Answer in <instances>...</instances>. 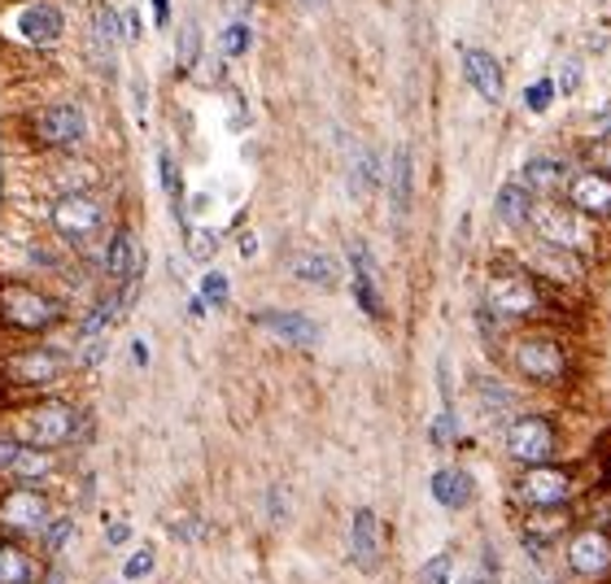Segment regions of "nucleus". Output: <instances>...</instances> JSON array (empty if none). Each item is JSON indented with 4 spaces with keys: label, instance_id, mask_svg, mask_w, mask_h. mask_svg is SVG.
<instances>
[{
    "label": "nucleus",
    "instance_id": "obj_51",
    "mask_svg": "<svg viewBox=\"0 0 611 584\" xmlns=\"http://www.w3.org/2000/svg\"><path fill=\"white\" fill-rule=\"evenodd\" d=\"M35 584H66V572H61V568H48V572H39V581Z\"/></svg>",
    "mask_w": 611,
    "mask_h": 584
},
{
    "label": "nucleus",
    "instance_id": "obj_13",
    "mask_svg": "<svg viewBox=\"0 0 611 584\" xmlns=\"http://www.w3.org/2000/svg\"><path fill=\"white\" fill-rule=\"evenodd\" d=\"M546 289H560V292H577L586 289V280H590V267H586V258L581 254H573V249H560V245H546V241H533L529 245V254L520 258Z\"/></svg>",
    "mask_w": 611,
    "mask_h": 584
},
{
    "label": "nucleus",
    "instance_id": "obj_43",
    "mask_svg": "<svg viewBox=\"0 0 611 584\" xmlns=\"http://www.w3.org/2000/svg\"><path fill=\"white\" fill-rule=\"evenodd\" d=\"M171 537L184 541V546H197V541L210 537V524H201V519H180V524H171Z\"/></svg>",
    "mask_w": 611,
    "mask_h": 584
},
{
    "label": "nucleus",
    "instance_id": "obj_8",
    "mask_svg": "<svg viewBox=\"0 0 611 584\" xmlns=\"http://www.w3.org/2000/svg\"><path fill=\"white\" fill-rule=\"evenodd\" d=\"M26 136L44 153H83L88 140H92V118H88L79 96H61V101H48V105L31 109Z\"/></svg>",
    "mask_w": 611,
    "mask_h": 584
},
{
    "label": "nucleus",
    "instance_id": "obj_53",
    "mask_svg": "<svg viewBox=\"0 0 611 584\" xmlns=\"http://www.w3.org/2000/svg\"><path fill=\"white\" fill-rule=\"evenodd\" d=\"M595 136H611V109H608V114H599V118H595Z\"/></svg>",
    "mask_w": 611,
    "mask_h": 584
},
{
    "label": "nucleus",
    "instance_id": "obj_46",
    "mask_svg": "<svg viewBox=\"0 0 611 584\" xmlns=\"http://www.w3.org/2000/svg\"><path fill=\"white\" fill-rule=\"evenodd\" d=\"M228 109H232V114H228V127H232V131H241V127L250 122V105H245V96H237V92H232V96H228Z\"/></svg>",
    "mask_w": 611,
    "mask_h": 584
},
{
    "label": "nucleus",
    "instance_id": "obj_22",
    "mask_svg": "<svg viewBox=\"0 0 611 584\" xmlns=\"http://www.w3.org/2000/svg\"><path fill=\"white\" fill-rule=\"evenodd\" d=\"M289 276L306 284V289H319V292H332L341 284V267H336V258L332 254H323V249H302V254H293L289 258Z\"/></svg>",
    "mask_w": 611,
    "mask_h": 584
},
{
    "label": "nucleus",
    "instance_id": "obj_38",
    "mask_svg": "<svg viewBox=\"0 0 611 584\" xmlns=\"http://www.w3.org/2000/svg\"><path fill=\"white\" fill-rule=\"evenodd\" d=\"M419 584H454V554H437V559H428L424 568H419Z\"/></svg>",
    "mask_w": 611,
    "mask_h": 584
},
{
    "label": "nucleus",
    "instance_id": "obj_31",
    "mask_svg": "<svg viewBox=\"0 0 611 584\" xmlns=\"http://www.w3.org/2000/svg\"><path fill=\"white\" fill-rule=\"evenodd\" d=\"M380 184H384V162H380L371 149H358L354 162H349V188H354L358 197H367V192H376Z\"/></svg>",
    "mask_w": 611,
    "mask_h": 584
},
{
    "label": "nucleus",
    "instance_id": "obj_47",
    "mask_svg": "<svg viewBox=\"0 0 611 584\" xmlns=\"http://www.w3.org/2000/svg\"><path fill=\"white\" fill-rule=\"evenodd\" d=\"M127 541H131V524L127 519H114L105 528V546H127Z\"/></svg>",
    "mask_w": 611,
    "mask_h": 584
},
{
    "label": "nucleus",
    "instance_id": "obj_1",
    "mask_svg": "<svg viewBox=\"0 0 611 584\" xmlns=\"http://www.w3.org/2000/svg\"><path fill=\"white\" fill-rule=\"evenodd\" d=\"M22 445H35V449H70L88 436V410L70 397H57V393H44V397H31L22 406H9L4 419H0Z\"/></svg>",
    "mask_w": 611,
    "mask_h": 584
},
{
    "label": "nucleus",
    "instance_id": "obj_41",
    "mask_svg": "<svg viewBox=\"0 0 611 584\" xmlns=\"http://www.w3.org/2000/svg\"><path fill=\"white\" fill-rule=\"evenodd\" d=\"M551 101H555V83H551V79H542V83H533V87L524 92V109H529V114H546Z\"/></svg>",
    "mask_w": 611,
    "mask_h": 584
},
{
    "label": "nucleus",
    "instance_id": "obj_32",
    "mask_svg": "<svg viewBox=\"0 0 611 584\" xmlns=\"http://www.w3.org/2000/svg\"><path fill=\"white\" fill-rule=\"evenodd\" d=\"M175 66H180V74H193V70L201 66V22H197V17H188V22L180 26V44H175Z\"/></svg>",
    "mask_w": 611,
    "mask_h": 584
},
{
    "label": "nucleus",
    "instance_id": "obj_9",
    "mask_svg": "<svg viewBox=\"0 0 611 584\" xmlns=\"http://www.w3.org/2000/svg\"><path fill=\"white\" fill-rule=\"evenodd\" d=\"M0 35L22 48L44 52L66 39V13L53 0H18V4L0 9Z\"/></svg>",
    "mask_w": 611,
    "mask_h": 584
},
{
    "label": "nucleus",
    "instance_id": "obj_40",
    "mask_svg": "<svg viewBox=\"0 0 611 584\" xmlns=\"http://www.w3.org/2000/svg\"><path fill=\"white\" fill-rule=\"evenodd\" d=\"M454 436H459V414H454V406H446L441 414H437V423H433V445H454Z\"/></svg>",
    "mask_w": 611,
    "mask_h": 584
},
{
    "label": "nucleus",
    "instance_id": "obj_17",
    "mask_svg": "<svg viewBox=\"0 0 611 584\" xmlns=\"http://www.w3.org/2000/svg\"><path fill=\"white\" fill-rule=\"evenodd\" d=\"M564 201L577 206L590 219H611V175L595 171V166L573 171L568 184H564Z\"/></svg>",
    "mask_w": 611,
    "mask_h": 584
},
{
    "label": "nucleus",
    "instance_id": "obj_30",
    "mask_svg": "<svg viewBox=\"0 0 611 584\" xmlns=\"http://www.w3.org/2000/svg\"><path fill=\"white\" fill-rule=\"evenodd\" d=\"M74 533H79L74 515H70V511H57V515L44 524V533L35 537V541H39V554H44V559H57V554H66V546L74 541Z\"/></svg>",
    "mask_w": 611,
    "mask_h": 584
},
{
    "label": "nucleus",
    "instance_id": "obj_7",
    "mask_svg": "<svg viewBox=\"0 0 611 584\" xmlns=\"http://www.w3.org/2000/svg\"><path fill=\"white\" fill-rule=\"evenodd\" d=\"M529 227L538 241L546 245H560V249H573L581 258L599 254V219L581 214L577 206L560 201V197H533V210H529Z\"/></svg>",
    "mask_w": 611,
    "mask_h": 584
},
{
    "label": "nucleus",
    "instance_id": "obj_55",
    "mask_svg": "<svg viewBox=\"0 0 611 584\" xmlns=\"http://www.w3.org/2000/svg\"><path fill=\"white\" fill-rule=\"evenodd\" d=\"M538 584H551V581H538Z\"/></svg>",
    "mask_w": 611,
    "mask_h": 584
},
{
    "label": "nucleus",
    "instance_id": "obj_23",
    "mask_svg": "<svg viewBox=\"0 0 611 584\" xmlns=\"http://www.w3.org/2000/svg\"><path fill=\"white\" fill-rule=\"evenodd\" d=\"M384 179H389L393 214L406 219V210H411V201H415V153H411V144H397V149H393V162H389Z\"/></svg>",
    "mask_w": 611,
    "mask_h": 584
},
{
    "label": "nucleus",
    "instance_id": "obj_2",
    "mask_svg": "<svg viewBox=\"0 0 611 584\" xmlns=\"http://www.w3.org/2000/svg\"><path fill=\"white\" fill-rule=\"evenodd\" d=\"M70 318V301L53 292L44 280L26 276H0V331L18 340H35L57 331Z\"/></svg>",
    "mask_w": 611,
    "mask_h": 584
},
{
    "label": "nucleus",
    "instance_id": "obj_35",
    "mask_svg": "<svg viewBox=\"0 0 611 584\" xmlns=\"http://www.w3.org/2000/svg\"><path fill=\"white\" fill-rule=\"evenodd\" d=\"M219 44H223V57H245V52L254 48V31H250V22H241V17H237V22L223 31V39H219Z\"/></svg>",
    "mask_w": 611,
    "mask_h": 584
},
{
    "label": "nucleus",
    "instance_id": "obj_54",
    "mask_svg": "<svg viewBox=\"0 0 611 584\" xmlns=\"http://www.w3.org/2000/svg\"><path fill=\"white\" fill-rule=\"evenodd\" d=\"M463 584H489V581H485V572H472V576H468Z\"/></svg>",
    "mask_w": 611,
    "mask_h": 584
},
{
    "label": "nucleus",
    "instance_id": "obj_26",
    "mask_svg": "<svg viewBox=\"0 0 611 584\" xmlns=\"http://www.w3.org/2000/svg\"><path fill=\"white\" fill-rule=\"evenodd\" d=\"M39 559L22 546V541H9L0 537V584H35L39 581Z\"/></svg>",
    "mask_w": 611,
    "mask_h": 584
},
{
    "label": "nucleus",
    "instance_id": "obj_52",
    "mask_svg": "<svg viewBox=\"0 0 611 584\" xmlns=\"http://www.w3.org/2000/svg\"><path fill=\"white\" fill-rule=\"evenodd\" d=\"M237 249H241V258H254V254H258V241H254V236H250V232H245V236H241V245H237Z\"/></svg>",
    "mask_w": 611,
    "mask_h": 584
},
{
    "label": "nucleus",
    "instance_id": "obj_20",
    "mask_svg": "<svg viewBox=\"0 0 611 584\" xmlns=\"http://www.w3.org/2000/svg\"><path fill=\"white\" fill-rule=\"evenodd\" d=\"M57 471H61V449H35V445H22V449H18V458L9 463L4 480H13V484H35V489H48Z\"/></svg>",
    "mask_w": 611,
    "mask_h": 584
},
{
    "label": "nucleus",
    "instance_id": "obj_34",
    "mask_svg": "<svg viewBox=\"0 0 611 584\" xmlns=\"http://www.w3.org/2000/svg\"><path fill=\"white\" fill-rule=\"evenodd\" d=\"M476 397H481L485 414H503L507 406H516V393H511V388H503L498 379H476Z\"/></svg>",
    "mask_w": 611,
    "mask_h": 584
},
{
    "label": "nucleus",
    "instance_id": "obj_36",
    "mask_svg": "<svg viewBox=\"0 0 611 584\" xmlns=\"http://www.w3.org/2000/svg\"><path fill=\"white\" fill-rule=\"evenodd\" d=\"M581 79H586V66H581L577 57H568V61H560V74L551 79V83H555V96H573V92L581 87Z\"/></svg>",
    "mask_w": 611,
    "mask_h": 584
},
{
    "label": "nucleus",
    "instance_id": "obj_10",
    "mask_svg": "<svg viewBox=\"0 0 611 584\" xmlns=\"http://www.w3.org/2000/svg\"><path fill=\"white\" fill-rule=\"evenodd\" d=\"M57 515L53 493L35 489V484H0V537L9 541H35L44 533V524Z\"/></svg>",
    "mask_w": 611,
    "mask_h": 584
},
{
    "label": "nucleus",
    "instance_id": "obj_24",
    "mask_svg": "<svg viewBox=\"0 0 611 584\" xmlns=\"http://www.w3.org/2000/svg\"><path fill=\"white\" fill-rule=\"evenodd\" d=\"M520 184L533 192V197H560L564 184H568V166L560 157H529L520 166Z\"/></svg>",
    "mask_w": 611,
    "mask_h": 584
},
{
    "label": "nucleus",
    "instance_id": "obj_14",
    "mask_svg": "<svg viewBox=\"0 0 611 584\" xmlns=\"http://www.w3.org/2000/svg\"><path fill=\"white\" fill-rule=\"evenodd\" d=\"M384 541H389V533H384L380 515L371 506L354 511V519H349V563L362 576H376L384 568Z\"/></svg>",
    "mask_w": 611,
    "mask_h": 584
},
{
    "label": "nucleus",
    "instance_id": "obj_12",
    "mask_svg": "<svg viewBox=\"0 0 611 584\" xmlns=\"http://www.w3.org/2000/svg\"><path fill=\"white\" fill-rule=\"evenodd\" d=\"M503 449L516 467H533V463H551L560 454V432L546 414H516L503 432Z\"/></svg>",
    "mask_w": 611,
    "mask_h": 584
},
{
    "label": "nucleus",
    "instance_id": "obj_33",
    "mask_svg": "<svg viewBox=\"0 0 611 584\" xmlns=\"http://www.w3.org/2000/svg\"><path fill=\"white\" fill-rule=\"evenodd\" d=\"M184 241H188V258L193 262H210L219 254V232L215 227H188Z\"/></svg>",
    "mask_w": 611,
    "mask_h": 584
},
{
    "label": "nucleus",
    "instance_id": "obj_5",
    "mask_svg": "<svg viewBox=\"0 0 611 584\" xmlns=\"http://www.w3.org/2000/svg\"><path fill=\"white\" fill-rule=\"evenodd\" d=\"M485 309L503 323H538L551 314V292L524 262H489L485 276Z\"/></svg>",
    "mask_w": 611,
    "mask_h": 584
},
{
    "label": "nucleus",
    "instance_id": "obj_42",
    "mask_svg": "<svg viewBox=\"0 0 611 584\" xmlns=\"http://www.w3.org/2000/svg\"><path fill=\"white\" fill-rule=\"evenodd\" d=\"M228 276H219V271H210V276H206V280H201V301H206V305H215V309H219V305H228Z\"/></svg>",
    "mask_w": 611,
    "mask_h": 584
},
{
    "label": "nucleus",
    "instance_id": "obj_16",
    "mask_svg": "<svg viewBox=\"0 0 611 584\" xmlns=\"http://www.w3.org/2000/svg\"><path fill=\"white\" fill-rule=\"evenodd\" d=\"M101 276L109 284H127V280L145 276V245L136 241L131 227H109V236L101 245Z\"/></svg>",
    "mask_w": 611,
    "mask_h": 584
},
{
    "label": "nucleus",
    "instance_id": "obj_25",
    "mask_svg": "<svg viewBox=\"0 0 611 584\" xmlns=\"http://www.w3.org/2000/svg\"><path fill=\"white\" fill-rule=\"evenodd\" d=\"M472 498H476V484H472V476L463 467H441L433 476V502L441 511H468Z\"/></svg>",
    "mask_w": 611,
    "mask_h": 584
},
{
    "label": "nucleus",
    "instance_id": "obj_15",
    "mask_svg": "<svg viewBox=\"0 0 611 584\" xmlns=\"http://www.w3.org/2000/svg\"><path fill=\"white\" fill-rule=\"evenodd\" d=\"M568 572L581 581H603L611 576V533L608 528H581L568 537Z\"/></svg>",
    "mask_w": 611,
    "mask_h": 584
},
{
    "label": "nucleus",
    "instance_id": "obj_19",
    "mask_svg": "<svg viewBox=\"0 0 611 584\" xmlns=\"http://www.w3.org/2000/svg\"><path fill=\"white\" fill-rule=\"evenodd\" d=\"M254 323H258L263 331H272L276 340L293 344V349H314V344L323 340V327H319L310 314H302V309H258Z\"/></svg>",
    "mask_w": 611,
    "mask_h": 584
},
{
    "label": "nucleus",
    "instance_id": "obj_6",
    "mask_svg": "<svg viewBox=\"0 0 611 584\" xmlns=\"http://www.w3.org/2000/svg\"><path fill=\"white\" fill-rule=\"evenodd\" d=\"M503 358H507V366H511L524 384H538V388H560V384H568V375H573L568 344H564L555 331H546V327H524V331H516V336L507 340Z\"/></svg>",
    "mask_w": 611,
    "mask_h": 584
},
{
    "label": "nucleus",
    "instance_id": "obj_21",
    "mask_svg": "<svg viewBox=\"0 0 611 584\" xmlns=\"http://www.w3.org/2000/svg\"><path fill=\"white\" fill-rule=\"evenodd\" d=\"M463 74H468V83H472V92H476L481 101H489V105L503 101L507 83H503V66H498L494 52H485V48H463Z\"/></svg>",
    "mask_w": 611,
    "mask_h": 584
},
{
    "label": "nucleus",
    "instance_id": "obj_50",
    "mask_svg": "<svg viewBox=\"0 0 611 584\" xmlns=\"http://www.w3.org/2000/svg\"><path fill=\"white\" fill-rule=\"evenodd\" d=\"M153 22H158V26L171 22V0H153Z\"/></svg>",
    "mask_w": 611,
    "mask_h": 584
},
{
    "label": "nucleus",
    "instance_id": "obj_4",
    "mask_svg": "<svg viewBox=\"0 0 611 584\" xmlns=\"http://www.w3.org/2000/svg\"><path fill=\"white\" fill-rule=\"evenodd\" d=\"M44 223L61 249L88 254L109 236V201L101 192H57L44 206Z\"/></svg>",
    "mask_w": 611,
    "mask_h": 584
},
{
    "label": "nucleus",
    "instance_id": "obj_49",
    "mask_svg": "<svg viewBox=\"0 0 611 584\" xmlns=\"http://www.w3.org/2000/svg\"><path fill=\"white\" fill-rule=\"evenodd\" d=\"M131 362L136 366H149V344L145 340H131Z\"/></svg>",
    "mask_w": 611,
    "mask_h": 584
},
{
    "label": "nucleus",
    "instance_id": "obj_18",
    "mask_svg": "<svg viewBox=\"0 0 611 584\" xmlns=\"http://www.w3.org/2000/svg\"><path fill=\"white\" fill-rule=\"evenodd\" d=\"M349 280H354V296L362 305V314L380 318L384 314V296H380V262L371 254L367 241H349Z\"/></svg>",
    "mask_w": 611,
    "mask_h": 584
},
{
    "label": "nucleus",
    "instance_id": "obj_44",
    "mask_svg": "<svg viewBox=\"0 0 611 584\" xmlns=\"http://www.w3.org/2000/svg\"><path fill=\"white\" fill-rule=\"evenodd\" d=\"M267 519L272 524H285L289 519V489L285 484H272L267 489Z\"/></svg>",
    "mask_w": 611,
    "mask_h": 584
},
{
    "label": "nucleus",
    "instance_id": "obj_48",
    "mask_svg": "<svg viewBox=\"0 0 611 584\" xmlns=\"http://www.w3.org/2000/svg\"><path fill=\"white\" fill-rule=\"evenodd\" d=\"M140 35H145V22H140V13H123V39L140 44Z\"/></svg>",
    "mask_w": 611,
    "mask_h": 584
},
{
    "label": "nucleus",
    "instance_id": "obj_28",
    "mask_svg": "<svg viewBox=\"0 0 611 584\" xmlns=\"http://www.w3.org/2000/svg\"><path fill=\"white\" fill-rule=\"evenodd\" d=\"M123 318V305H118V292H101L88 309H83V318H79V336L74 340H96V336H105L114 323Z\"/></svg>",
    "mask_w": 611,
    "mask_h": 584
},
{
    "label": "nucleus",
    "instance_id": "obj_45",
    "mask_svg": "<svg viewBox=\"0 0 611 584\" xmlns=\"http://www.w3.org/2000/svg\"><path fill=\"white\" fill-rule=\"evenodd\" d=\"M18 449H22V441L0 423V480H4V471H9V463L18 458Z\"/></svg>",
    "mask_w": 611,
    "mask_h": 584
},
{
    "label": "nucleus",
    "instance_id": "obj_29",
    "mask_svg": "<svg viewBox=\"0 0 611 584\" xmlns=\"http://www.w3.org/2000/svg\"><path fill=\"white\" fill-rule=\"evenodd\" d=\"M92 39H96L101 61H105V66H114V52H118V44H123V17H118L105 0H96V4H92Z\"/></svg>",
    "mask_w": 611,
    "mask_h": 584
},
{
    "label": "nucleus",
    "instance_id": "obj_39",
    "mask_svg": "<svg viewBox=\"0 0 611 584\" xmlns=\"http://www.w3.org/2000/svg\"><path fill=\"white\" fill-rule=\"evenodd\" d=\"M581 157H586V166H595V171L611 175V136H595V140L581 149Z\"/></svg>",
    "mask_w": 611,
    "mask_h": 584
},
{
    "label": "nucleus",
    "instance_id": "obj_11",
    "mask_svg": "<svg viewBox=\"0 0 611 584\" xmlns=\"http://www.w3.org/2000/svg\"><path fill=\"white\" fill-rule=\"evenodd\" d=\"M511 498L524 506V511H542V506H568L577 498V476L568 467H555V463H533V467H520L516 484H511Z\"/></svg>",
    "mask_w": 611,
    "mask_h": 584
},
{
    "label": "nucleus",
    "instance_id": "obj_3",
    "mask_svg": "<svg viewBox=\"0 0 611 584\" xmlns=\"http://www.w3.org/2000/svg\"><path fill=\"white\" fill-rule=\"evenodd\" d=\"M74 371V353L70 349H57V344H35V340H22V344H9L0 353V388H13L18 397H44V393H57Z\"/></svg>",
    "mask_w": 611,
    "mask_h": 584
},
{
    "label": "nucleus",
    "instance_id": "obj_37",
    "mask_svg": "<svg viewBox=\"0 0 611 584\" xmlns=\"http://www.w3.org/2000/svg\"><path fill=\"white\" fill-rule=\"evenodd\" d=\"M153 568H158V554H153V546H140L127 563H123V581H149L153 576Z\"/></svg>",
    "mask_w": 611,
    "mask_h": 584
},
{
    "label": "nucleus",
    "instance_id": "obj_27",
    "mask_svg": "<svg viewBox=\"0 0 611 584\" xmlns=\"http://www.w3.org/2000/svg\"><path fill=\"white\" fill-rule=\"evenodd\" d=\"M529 210H533V192H529L520 179H511V184H503V188H498L494 214H498V223H503V227L524 232V227H529Z\"/></svg>",
    "mask_w": 611,
    "mask_h": 584
}]
</instances>
